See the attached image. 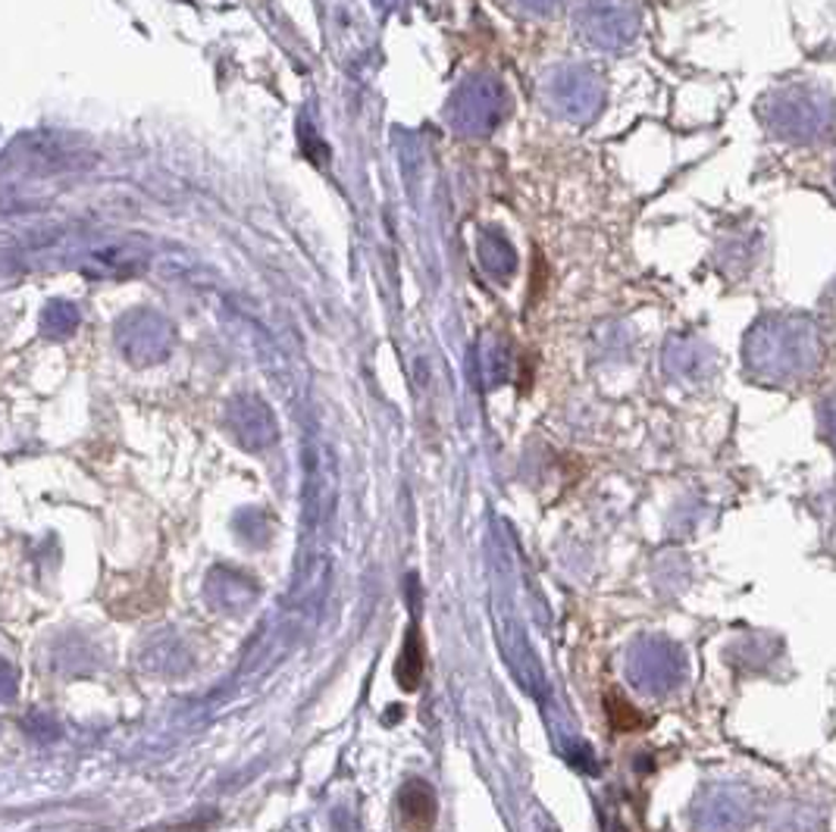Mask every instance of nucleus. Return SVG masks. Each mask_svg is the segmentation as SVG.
<instances>
[{
    "label": "nucleus",
    "instance_id": "1",
    "mask_svg": "<svg viewBox=\"0 0 836 832\" xmlns=\"http://www.w3.org/2000/svg\"><path fill=\"white\" fill-rule=\"evenodd\" d=\"M439 820V798L427 779H408L398 792V823L405 832H432Z\"/></svg>",
    "mask_w": 836,
    "mask_h": 832
},
{
    "label": "nucleus",
    "instance_id": "2",
    "mask_svg": "<svg viewBox=\"0 0 836 832\" xmlns=\"http://www.w3.org/2000/svg\"><path fill=\"white\" fill-rule=\"evenodd\" d=\"M420 677H424V645H420L417 629H410L405 651L398 658V682H401V689L414 692L420 685Z\"/></svg>",
    "mask_w": 836,
    "mask_h": 832
},
{
    "label": "nucleus",
    "instance_id": "3",
    "mask_svg": "<svg viewBox=\"0 0 836 832\" xmlns=\"http://www.w3.org/2000/svg\"><path fill=\"white\" fill-rule=\"evenodd\" d=\"M608 716H611V726L621 730V733H630V730H640L642 726V716L626 701H621V698L608 701Z\"/></svg>",
    "mask_w": 836,
    "mask_h": 832
}]
</instances>
